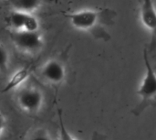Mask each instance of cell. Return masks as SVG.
Masks as SVG:
<instances>
[{"label":"cell","instance_id":"1","mask_svg":"<svg viewBox=\"0 0 156 140\" xmlns=\"http://www.w3.org/2000/svg\"><path fill=\"white\" fill-rule=\"evenodd\" d=\"M114 16V11L109 9H84L66 15L74 28L94 34L97 32V38L104 39H106V32L102 29L101 24L103 21L112 19Z\"/></svg>","mask_w":156,"mask_h":140},{"label":"cell","instance_id":"2","mask_svg":"<svg viewBox=\"0 0 156 140\" xmlns=\"http://www.w3.org/2000/svg\"><path fill=\"white\" fill-rule=\"evenodd\" d=\"M144 60L145 72L137 90V94L141 99V103L133 111L136 115L141 114L147 106L154 104L156 101V72L151 64L146 49L144 50Z\"/></svg>","mask_w":156,"mask_h":140},{"label":"cell","instance_id":"3","mask_svg":"<svg viewBox=\"0 0 156 140\" xmlns=\"http://www.w3.org/2000/svg\"><path fill=\"white\" fill-rule=\"evenodd\" d=\"M44 96L40 90L34 87H26L17 94L19 106L27 113H37L40 110Z\"/></svg>","mask_w":156,"mask_h":140},{"label":"cell","instance_id":"4","mask_svg":"<svg viewBox=\"0 0 156 140\" xmlns=\"http://www.w3.org/2000/svg\"><path fill=\"white\" fill-rule=\"evenodd\" d=\"M13 43L20 50L27 52H34L39 50L43 44V39L38 33L26 30H15L11 34Z\"/></svg>","mask_w":156,"mask_h":140},{"label":"cell","instance_id":"5","mask_svg":"<svg viewBox=\"0 0 156 140\" xmlns=\"http://www.w3.org/2000/svg\"><path fill=\"white\" fill-rule=\"evenodd\" d=\"M140 17L144 28L156 37V7L154 0H141Z\"/></svg>","mask_w":156,"mask_h":140},{"label":"cell","instance_id":"6","mask_svg":"<svg viewBox=\"0 0 156 140\" xmlns=\"http://www.w3.org/2000/svg\"><path fill=\"white\" fill-rule=\"evenodd\" d=\"M42 75L49 83H60L65 79L66 70L59 61L50 60L42 67Z\"/></svg>","mask_w":156,"mask_h":140},{"label":"cell","instance_id":"7","mask_svg":"<svg viewBox=\"0 0 156 140\" xmlns=\"http://www.w3.org/2000/svg\"><path fill=\"white\" fill-rule=\"evenodd\" d=\"M29 68L28 67H23L18 69L16 72H14V74L9 78L8 82L6 83L5 86L3 89V93H6L9 91H12L17 87H19L21 84H23L27 79L29 76Z\"/></svg>","mask_w":156,"mask_h":140},{"label":"cell","instance_id":"8","mask_svg":"<svg viewBox=\"0 0 156 140\" xmlns=\"http://www.w3.org/2000/svg\"><path fill=\"white\" fill-rule=\"evenodd\" d=\"M41 2L42 0H11L10 1L13 10L22 11L30 14L40 6Z\"/></svg>","mask_w":156,"mask_h":140},{"label":"cell","instance_id":"9","mask_svg":"<svg viewBox=\"0 0 156 140\" xmlns=\"http://www.w3.org/2000/svg\"><path fill=\"white\" fill-rule=\"evenodd\" d=\"M30 13H25L22 11L13 10L9 16V22L15 30H23L27 15Z\"/></svg>","mask_w":156,"mask_h":140},{"label":"cell","instance_id":"10","mask_svg":"<svg viewBox=\"0 0 156 140\" xmlns=\"http://www.w3.org/2000/svg\"><path fill=\"white\" fill-rule=\"evenodd\" d=\"M39 28V22L37 17H35L32 14H28L27 17L25 22V26L23 30L30 31V32H37Z\"/></svg>","mask_w":156,"mask_h":140},{"label":"cell","instance_id":"11","mask_svg":"<svg viewBox=\"0 0 156 140\" xmlns=\"http://www.w3.org/2000/svg\"><path fill=\"white\" fill-rule=\"evenodd\" d=\"M9 55L7 50L0 44V72L5 73L8 69Z\"/></svg>","mask_w":156,"mask_h":140},{"label":"cell","instance_id":"12","mask_svg":"<svg viewBox=\"0 0 156 140\" xmlns=\"http://www.w3.org/2000/svg\"><path fill=\"white\" fill-rule=\"evenodd\" d=\"M59 140H77L67 130L61 115H59Z\"/></svg>","mask_w":156,"mask_h":140},{"label":"cell","instance_id":"13","mask_svg":"<svg viewBox=\"0 0 156 140\" xmlns=\"http://www.w3.org/2000/svg\"><path fill=\"white\" fill-rule=\"evenodd\" d=\"M31 140H52V138L48 131L39 130L32 137Z\"/></svg>","mask_w":156,"mask_h":140},{"label":"cell","instance_id":"14","mask_svg":"<svg viewBox=\"0 0 156 140\" xmlns=\"http://www.w3.org/2000/svg\"><path fill=\"white\" fill-rule=\"evenodd\" d=\"M90 140H107V137L104 134H101L98 131H94L91 135Z\"/></svg>","mask_w":156,"mask_h":140},{"label":"cell","instance_id":"15","mask_svg":"<svg viewBox=\"0 0 156 140\" xmlns=\"http://www.w3.org/2000/svg\"><path fill=\"white\" fill-rule=\"evenodd\" d=\"M5 117L4 116L0 113V137L4 131V128H5Z\"/></svg>","mask_w":156,"mask_h":140}]
</instances>
